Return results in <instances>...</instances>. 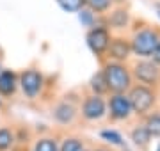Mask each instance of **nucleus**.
Listing matches in <instances>:
<instances>
[{
  "mask_svg": "<svg viewBox=\"0 0 160 151\" xmlns=\"http://www.w3.org/2000/svg\"><path fill=\"white\" fill-rule=\"evenodd\" d=\"M16 91V75L12 71L4 70L0 73V94L2 96H11Z\"/></svg>",
  "mask_w": 160,
  "mask_h": 151,
  "instance_id": "10",
  "label": "nucleus"
},
{
  "mask_svg": "<svg viewBox=\"0 0 160 151\" xmlns=\"http://www.w3.org/2000/svg\"><path fill=\"white\" fill-rule=\"evenodd\" d=\"M151 57H153L155 64H160V41H158V45H157V48L153 50V53H151Z\"/></svg>",
  "mask_w": 160,
  "mask_h": 151,
  "instance_id": "23",
  "label": "nucleus"
},
{
  "mask_svg": "<svg viewBox=\"0 0 160 151\" xmlns=\"http://www.w3.org/2000/svg\"><path fill=\"white\" fill-rule=\"evenodd\" d=\"M20 85H22V91L29 98H36L43 87V76H41L39 71L27 70L20 75Z\"/></svg>",
  "mask_w": 160,
  "mask_h": 151,
  "instance_id": "6",
  "label": "nucleus"
},
{
  "mask_svg": "<svg viewBox=\"0 0 160 151\" xmlns=\"http://www.w3.org/2000/svg\"><path fill=\"white\" fill-rule=\"evenodd\" d=\"M105 109H107V105H105L102 96L92 94V96L86 98V101L82 105V114H84L86 119L94 121V119H100V117L105 116Z\"/></svg>",
  "mask_w": 160,
  "mask_h": 151,
  "instance_id": "7",
  "label": "nucleus"
},
{
  "mask_svg": "<svg viewBox=\"0 0 160 151\" xmlns=\"http://www.w3.org/2000/svg\"><path fill=\"white\" fill-rule=\"evenodd\" d=\"M2 71H4V70H2V66H0V73H2Z\"/></svg>",
  "mask_w": 160,
  "mask_h": 151,
  "instance_id": "26",
  "label": "nucleus"
},
{
  "mask_svg": "<svg viewBox=\"0 0 160 151\" xmlns=\"http://www.w3.org/2000/svg\"><path fill=\"white\" fill-rule=\"evenodd\" d=\"M158 32L153 29H142L135 32L133 39H132L130 46H132V52L139 55V57H151L153 50L157 48L158 45Z\"/></svg>",
  "mask_w": 160,
  "mask_h": 151,
  "instance_id": "2",
  "label": "nucleus"
},
{
  "mask_svg": "<svg viewBox=\"0 0 160 151\" xmlns=\"http://www.w3.org/2000/svg\"><path fill=\"white\" fill-rule=\"evenodd\" d=\"M61 151H84V144L78 139H66Z\"/></svg>",
  "mask_w": 160,
  "mask_h": 151,
  "instance_id": "22",
  "label": "nucleus"
},
{
  "mask_svg": "<svg viewBox=\"0 0 160 151\" xmlns=\"http://www.w3.org/2000/svg\"><path fill=\"white\" fill-rule=\"evenodd\" d=\"M91 89L94 91V94L102 96L103 93H107L109 87H107V82H105V76H103V71L96 73V75L91 78Z\"/></svg>",
  "mask_w": 160,
  "mask_h": 151,
  "instance_id": "14",
  "label": "nucleus"
},
{
  "mask_svg": "<svg viewBox=\"0 0 160 151\" xmlns=\"http://www.w3.org/2000/svg\"><path fill=\"white\" fill-rule=\"evenodd\" d=\"M87 6H89V9H91L92 12H105L110 9V4H112V0H84Z\"/></svg>",
  "mask_w": 160,
  "mask_h": 151,
  "instance_id": "17",
  "label": "nucleus"
},
{
  "mask_svg": "<svg viewBox=\"0 0 160 151\" xmlns=\"http://www.w3.org/2000/svg\"><path fill=\"white\" fill-rule=\"evenodd\" d=\"M133 75L144 85H155L160 78L158 64L151 62V61H141L133 66Z\"/></svg>",
  "mask_w": 160,
  "mask_h": 151,
  "instance_id": "4",
  "label": "nucleus"
},
{
  "mask_svg": "<svg viewBox=\"0 0 160 151\" xmlns=\"http://www.w3.org/2000/svg\"><path fill=\"white\" fill-rule=\"evenodd\" d=\"M157 151H160V144H158V148H157Z\"/></svg>",
  "mask_w": 160,
  "mask_h": 151,
  "instance_id": "24",
  "label": "nucleus"
},
{
  "mask_svg": "<svg viewBox=\"0 0 160 151\" xmlns=\"http://www.w3.org/2000/svg\"><path fill=\"white\" fill-rule=\"evenodd\" d=\"M12 140H14V137H12L11 130H7V128H0V151H6L11 148Z\"/></svg>",
  "mask_w": 160,
  "mask_h": 151,
  "instance_id": "20",
  "label": "nucleus"
},
{
  "mask_svg": "<svg viewBox=\"0 0 160 151\" xmlns=\"http://www.w3.org/2000/svg\"><path fill=\"white\" fill-rule=\"evenodd\" d=\"M110 43V34L105 27H92L87 32V46L91 48L96 55H102L103 52H107Z\"/></svg>",
  "mask_w": 160,
  "mask_h": 151,
  "instance_id": "5",
  "label": "nucleus"
},
{
  "mask_svg": "<svg viewBox=\"0 0 160 151\" xmlns=\"http://www.w3.org/2000/svg\"><path fill=\"white\" fill-rule=\"evenodd\" d=\"M100 135H102L103 140H107V142H110V144L123 146V137H121V134H118V132H114V130H103Z\"/></svg>",
  "mask_w": 160,
  "mask_h": 151,
  "instance_id": "18",
  "label": "nucleus"
},
{
  "mask_svg": "<svg viewBox=\"0 0 160 151\" xmlns=\"http://www.w3.org/2000/svg\"><path fill=\"white\" fill-rule=\"evenodd\" d=\"M109 57L114 59V62H121V61H126L130 57V52H132V46L130 43L123 37H116V39H110L109 43Z\"/></svg>",
  "mask_w": 160,
  "mask_h": 151,
  "instance_id": "9",
  "label": "nucleus"
},
{
  "mask_svg": "<svg viewBox=\"0 0 160 151\" xmlns=\"http://www.w3.org/2000/svg\"><path fill=\"white\" fill-rule=\"evenodd\" d=\"M128 11L126 9H116L112 14H110V25L114 29H125L128 25Z\"/></svg>",
  "mask_w": 160,
  "mask_h": 151,
  "instance_id": "13",
  "label": "nucleus"
},
{
  "mask_svg": "<svg viewBox=\"0 0 160 151\" xmlns=\"http://www.w3.org/2000/svg\"><path fill=\"white\" fill-rule=\"evenodd\" d=\"M158 18H160V7H158Z\"/></svg>",
  "mask_w": 160,
  "mask_h": 151,
  "instance_id": "25",
  "label": "nucleus"
},
{
  "mask_svg": "<svg viewBox=\"0 0 160 151\" xmlns=\"http://www.w3.org/2000/svg\"><path fill=\"white\" fill-rule=\"evenodd\" d=\"M149 139H151V135H149V132L146 130V126H137L132 132V140H133V144L139 146V148H146V146L149 144Z\"/></svg>",
  "mask_w": 160,
  "mask_h": 151,
  "instance_id": "12",
  "label": "nucleus"
},
{
  "mask_svg": "<svg viewBox=\"0 0 160 151\" xmlns=\"http://www.w3.org/2000/svg\"><path fill=\"white\" fill-rule=\"evenodd\" d=\"M98 151H105V149H98Z\"/></svg>",
  "mask_w": 160,
  "mask_h": 151,
  "instance_id": "27",
  "label": "nucleus"
},
{
  "mask_svg": "<svg viewBox=\"0 0 160 151\" xmlns=\"http://www.w3.org/2000/svg\"><path fill=\"white\" fill-rule=\"evenodd\" d=\"M103 76L107 82V87L114 94L125 93L132 85V75L121 62H109L103 68Z\"/></svg>",
  "mask_w": 160,
  "mask_h": 151,
  "instance_id": "1",
  "label": "nucleus"
},
{
  "mask_svg": "<svg viewBox=\"0 0 160 151\" xmlns=\"http://www.w3.org/2000/svg\"><path fill=\"white\" fill-rule=\"evenodd\" d=\"M146 130L149 132L151 137H160V114H153L148 117Z\"/></svg>",
  "mask_w": 160,
  "mask_h": 151,
  "instance_id": "16",
  "label": "nucleus"
},
{
  "mask_svg": "<svg viewBox=\"0 0 160 151\" xmlns=\"http://www.w3.org/2000/svg\"><path fill=\"white\" fill-rule=\"evenodd\" d=\"M78 20H80V23L84 25V27H94V12L91 11V9H80L78 11Z\"/></svg>",
  "mask_w": 160,
  "mask_h": 151,
  "instance_id": "19",
  "label": "nucleus"
},
{
  "mask_svg": "<svg viewBox=\"0 0 160 151\" xmlns=\"http://www.w3.org/2000/svg\"><path fill=\"white\" fill-rule=\"evenodd\" d=\"M132 103V110L135 114H146L155 103V93L146 85H137L133 87L128 94Z\"/></svg>",
  "mask_w": 160,
  "mask_h": 151,
  "instance_id": "3",
  "label": "nucleus"
},
{
  "mask_svg": "<svg viewBox=\"0 0 160 151\" xmlns=\"http://www.w3.org/2000/svg\"><path fill=\"white\" fill-rule=\"evenodd\" d=\"M57 4L61 6V9L66 12H78L84 7V0H57Z\"/></svg>",
  "mask_w": 160,
  "mask_h": 151,
  "instance_id": "15",
  "label": "nucleus"
},
{
  "mask_svg": "<svg viewBox=\"0 0 160 151\" xmlns=\"http://www.w3.org/2000/svg\"><path fill=\"white\" fill-rule=\"evenodd\" d=\"M34 151H59V149H57V142L53 139H39Z\"/></svg>",
  "mask_w": 160,
  "mask_h": 151,
  "instance_id": "21",
  "label": "nucleus"
},
{
  "mask_svg": "<svg viewBox=\"0 0 160 151\" xmlns=\"http://www.w3.org/2000/svg\"><path fill=\"white\" fill-rule=\"evenodd\" d=\"M109 109H110V114L114 119H126L130 117L132 110V103H130V98L126 94H114L109 101Z\"/></svg>",
  "mask_w": 160,
  "mask_h": 151,
  "instance_id": "8",
  "label": "nucleus"
},
{
  "mask_svg": "<svg viewBox=\"0 0 160 151\" xmlns=\"http://www.w3.org/2000/svg\"><path fill=\"white\" fill-rule=\"evenodd\" d=\"M75 114H77L75 107L71 103H68V101H62L61 105H57V107H55V112H53L55 119H57L59 123H62V124H68V123L73 121Z\"/></svg>",
  "mask_w": 160,
  "mask_h": 151,
  "instance_id": "11",
  "label": "nucleus"
}]
</instances>
